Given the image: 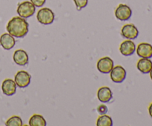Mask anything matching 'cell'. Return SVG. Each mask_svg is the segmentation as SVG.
I'll return each instance as SVG.
<instances>
[{
	"label": "cell",
	"mask_w": 152,
	"mask_h": 126,
	"mask_svg": "<svg viewBox=\"0 0 152 126\" xmlns=\"http://www.w3.org/2000/svg\"><path fill=\"white\" fill-rule=\"evenodd\" d=\"M29 25L24 18L20 16H15L12 18L7 25L8 34L16 38L24 37L28 33Z\"/></svg>",
	"instance_id": "obj_1"
},
{
	"label": "cell",
	"mask_w": 152,
	"mask_h": 126,
	"mask_svg": "<svg viewBox=\"0 0 152 126\" xmlns=\"http://www.w3.org/2000/svg\"><path fill=\"white\" fill-rule=\"evenodd\" d=\"M35 10V5L28 1L20 3L17 7L18 14L19 16H20V17L22 18L31 17L34 14Z\"/></svg>",
	"instance_id": "obj_2"
},
{
	"label": "cell",
	"mask_w": 152,
	"mask_h": 126,
	"mask_svg": "<svg viewBox=\"0 0 152 126\" xmlns=\"http://www.w3.org/2000/svg\"><path fill=\"white\" fill-rule=\"evenodd\" d=\"M37 20L42 25H50L54 20V13L50 9L44 7L40 9L37 13Z\"/></svg>",
	"instance_id": "obj_3"
},
{
	"label": "cell",
	"mask_w": 152,
	"mask_h": 126,
	"mask_svg": "<svg viewBox=\"0 0 152 126\" xmlns=\"http://www.w3.org/2000/svg\"><path fill=\"white\" fill-rule=\"evenodd\" d=\"M132 14V9L128 5L120 4L115 10V16L120 21H127L131 18Z\"/></svg>",
	"instance_id": "obj_4"
},
{
	"label": "cell",
	"mask_w": 152,
	"mask_h": 126,
	"mask_svg": "<svg viewBox=\"0 0 152 126\" xmlns=\"http://www.w3.org/2000/svg\"><path fill=\"white\" fill-rule=\"evenodd\" d=\"M114 68V62L108 56L102 57L97 62V69L102 74H109Z\"/></svg>",
	"instance_id": "obj_5"
},
{
	"label": "cell",
	"mask_w": 152,
	"mask_h": 126,
	"mask_svg": "<svg viewBox=\"0 0 152 126\" xmlns=\"http://www.w3.org/2000/svg\"><path fill=\"white\" fill-rule=\"evenodd\" d=\"M31 76L25 71H19L15 76V82L19 87H26L31 82Z\"/></svg>",
	"instance_id": "obj_6"
},
{
	"label": "cell",
	"mask_w": 152,
	"mask_h": 126,
	"mask_svg": "<svg viewBox=\"0 0 152 126\" xmlns=\"http://www.w3.org/2000/svg\"><path fill=\"white\" fill-rule=\"evenodd\" d=\"M110 73H111L110 76H111V80L116 83L123 82L126 77V70L121 65H117L113 68Z\"/></svg>",
	"instance_id": "obj_7"
},
{
	"label": "cell",
	"mask_w": 152,
	"mask_h": 126,
	"mask_svg": "<svg viewBox=\"0 0 152 126\" xmlns=\"http://www.w3.org/2000/svg\"><path fill=\"white\" fill-rule=\"evenodd\" d=\"M121 34L124 38L128 39H135L139 35V31L133 24H127L122 28Z\"/></svg>",
	"instance_id": "obj_8"
},
{
	"label": "cell",
	"mask_w": 152,
	"mask_h": 126,
	"mask_svg": "<svg viewBox=\"0 0 152 126\" xmlns=\"http://www.w3.org/2000/svg\"><path fill=\"white\" fill-rule=\"evenodd\" d=\"M137 53L140 57L150 59L152 57V45L149 43H140L137 48Z\"/></svg>",
	"instance_id": "obj_9"
},
{
	"label": "cell",
	"mask_w": 152,
	"mask_h": 126,
	"mask_svg": "<svg viewBox=\"0 0 152 126\" xmlns=\"http://www.w3.org/2000/svg\"><path fill=\"white\" fill-rule=\"evenodd\" d=\"M135 50H136V45L132 40H126L120 44V51L123 56H131L134 53Z\"/></svg>",
	"instance_id": "obj_10"
},
{
	"label": "cell",
	"mask_w": 152,
	"mask_h": 126,
	"mask_svg": "<svg viewBox=\"0 0 152 126\" xmlns=\"http://www.w3.org/2000/svg\"><path fill=\"white\" fill-rule=\"evenodd\" d=\"M1 89L4 94L7 96H12L16 91V84L15 81L10 79H6L3 81L1 84Z\"/></svg>",
	"instance_id": "obj_11"
},
{
	"label": "cell",
	"mask_w": 152,
	"mask_h": 126,
	"mask_svg": "<svg viewBox=\"0 0 152 126\" xmlns=\"http://www.w3.org/2000/svg\"><path fill=\"white\" fill-rule=\"evenodd\" d=\"M16 40L10 34H3L0 36V44L4 50H10L14 47Z\"/></svg>",
	"instance_id": "obj_12"
},
{
	"label": "cell",
	"mask_w": 152,
	"mask_h": 126,
	"mask_svg": "<svg viewBox=\"0 0 152 126\" xmlns=\"http://www.w3.org/2000/svg\"><path fill=\"white\" fill-rule=\"evenodd\" d=\"M13 58L15 63L21 66L28 63V55L24 50H16L13 53Z\"/></svg>",
	"instance_id": "obj_13"
},
{
	"label": "cell",
	"mask_w": 152,
	"mask_h": 126,
	"mask_svg": "<svg viewBox=\"0 0 152 126\" xmlns=\"http://www.w3.org/2000/svg\"><path fill=\"white\" fill-rule=\"evenodd\" d=\"M97 97L102 102H108L112 99V92L108 87H101L97 91Z\"/></svg>",
	"instance_id": "obj_14"
},
{
	"label": "cell",
	"mask_w": 152,
	"mask_h": 126,
	"mask_svg": "<svg viewBox=\"0 0 152 126\" xmlns=\"http://www.w3.org/2000/svg\"><path fill=\"white\" fill-rule=\"evenodd\" d=\"M137 69L142 74H148L152 69V62L150 59L142 58L137 64Z\"/></svg>",
	"instance_id": "obj_15"
},
{
	"label": "cell",
	"mask_w": 152,
	"mask_h": 126,
	"mask_svg": "<svg viewBox=\"0 0 152 126\" xmlns=\"http://www.w3.org/2000/svg\"><path fill=\"white\" fill-rule=\"evenodd\" d=\"M46 125L47 123L44 117L39 114H34L29 119V125L31 126H45Z\"/></svg>",
	"instance_id": "obj_16"
},
{
	"label": "cell",
	"mask_w": 152,
	"mask_h": 126,
	"mask_svg": "<svg viewBox=\"0 0 152 126\" xmlns=\"http://www.w3.org/2000/svg\"><path fill=\"white\" fill-rule=\"evenodd\" d=\"M113 125V121L109 116L106 114H102L96 120L97 126H111Z\"/></svg>",
	"instance_id": "obj_17"
},
{
	"label": "cell",
	"mask_w": 152,
	"mask_h": 126,
	"mask_svg": "<svg viewBox=\"0 0 152 126\" xmlns=\"http://www.w3.org/2000/svg\"><path fill=\"white\" fill-rule=\"evenodd\" d=\"M5 125L7 126H22V120L18 116H13L7 120Z\"/></svg>",
	"instance_id": "obj_18"
},
{
	"label": "cell",
	"mask_w": 152,
	"mask_h": 126,
	"mask_svg": "<svg viewBox=\"0 0 152 126\" xmlns=\"http://www.w3.org/2000/svg\"><path fill=\"white\" fill-rule=\"evenodd\" d=\"M75 2L76 6H77L78 10H81L82 8H84L87 6L88 1V0H74Z\"/></svg>",
	"instance_id": "obj_19"
},
{
	"label": "cell",
	"mask_w": 152,
	"mask_h": 126,
	"mask_svg": "<svg viewBox=\"0 0 152 126\" xmlns=\"http://www.w3.org/2000/svg\"><path fill=\"white\" fill-rule=\"evenodd\" d=\"M97 111L100 114H105L108 112V108L105 105H100L97 107Z\"/></svg>",
	"instance_id": "obj_20"
},
{
	"label": "cell",
	"mask_w": 152,
	"mask_h": 126,
	"mask_svg": "<svg viewBox=\"0 0 152 126\" xmlns=\"http://www.w3.org/2000/svg\"><path fill=\"white\" fill-rule=\"evenodd\" d=\"M46 0H31V3L36 7H42L45 3Z\"/></svg>",
	"instance_id": "obj_21"
},
{
	"label": "cell",
	"mask_w": 152,
	"mask_h": 126,
	"mask_svg": "<svg viewBox=\"0 0 152 126\" xmlns=\"http://www.w3.org/2000/svg\"><path fill=\"white\" fill-rule=\"evenodd\" d=\"M148 113H149L150 114V117L152 118V103L149 105V107H148Z\"/></svg>",
	"instance_id": "obj_22"
},
{
	"label": "cell",
	"mask_w": 152,
	"mask_h": 126,
	"mask_svg": "<svg viewBox=\"0 0 152 126\" xmlns=\"http://www.w3.org/2000/svg\"><path fill=\"white\" fill-rule=\"evenodd\" d=\"M150 76H151V79H152V69H151V71H150Z\"/></svg>",
	"instance_id": "obj_23"
}]
</instances>
